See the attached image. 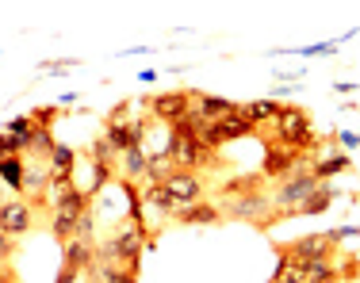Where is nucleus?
I'll return each instance as SVG.
<instances>
[{"label":"nucleus","instance_id":"f257e3e1","mask_svg":"<svg viewBox=\"0 0 360 283\" xmlns=\"http://www.w3.org/2000/svg\"><path fill=\"white\" fill-rule=\"evenodd\" d=\"M272 126H276V142L288 145V150H295V153H314L322 145L319 134H314V126H311V111L299 107V104L280 107V115Z\"/></svg>","mask_w":360,"mask_h":283},{"label":"nucleus","instance_id":"f03ea898","mask_svg":"<svg viewBox=\"0 0 360 283\" xmlns=\"http://www.w3.org/2000/svg\"><path fill=\"white\" fill-rule=\"evenodd\" d=\"M146 237H150V234H146L142 226H123V230H115L108 242L96 245V261H104V264H123V268L139 272V256L146 253Z\"/></svg>","mask_w":360,"mask_h":283},{"label":"nucleus","instance_id":"7ed1b4c3","mask_svg":"<svg viewBox=\"0 0 360 283\" xmlns=\"http://www.w3.org/2000/svg\"><path fill=\"white\" fill-rule=\"evenodd\" d=\"M165 153L176 169H184V173H200V169H207V165H219V150H207V145H200L195 138H184V134H173V131H169V138H165Z\"/></svg>","mask_w":360,"mask_h":283},{"label":"nucleus","instance_id":"20e7f679","mask_svg":"<svg viewBox=\"0 0 360 283\" xmlns=\"http://www.w3.org/2000/svg\"><path fill=\"white\" fill-rule=\"evenodd\" d=\"M84 211H92V199L73 187V192L65 195L54 211H50V234H54L58 242H70V237L77 234V218H81Z\"/></svg>","mask_w":360,"mask_h":283},{"label":"nucleus","instance_id":"39448f33","mask_svg":"<svg viewBox=\"0 0 360 283\" xmlns=\"http://www.w3.org/2000/svg\"><path fill=\"white\" fill-rule=\"evenodd\" d=\"M338 230H326V234H307V237H295V242L284 245V253L299 264H311V261H330L338 253Z\"/></svg>","mask_w":360,"mask_h":283},{"label":"nucleus","instance_id":"423d86ee","mask_svg":"<svg viewBox=\"0 0 360 283\" xmlns=\"http://www.w3.org/2000/svg\"><path fill=\"white\" fill-rule=\"evenodd\" d=\"M314 161H311V153H295V150H288V145H269L264 150V161H261V176L264 180H284V176H291L295 169H311Z\"/></svg>","mask_w":360,"mask_h":283},{"label":"nucleus","instance_id":"0eeeda50","mask_svg":"<svg viewBox=\"0 0 360 283\" xmlns=\"http://www.w3.org/2000/svg\"><path fill=\"white\" fill-rule=\"evenodd\" d=\"M188 111H192V88H173V92L150 96V115L158 119V123H165V126L180 123Z\"/></svg>","mask_w":360,"mask_h":283},{"label":"nucleus","instance_id":"6e6552de","mask_svg":"<svg viewBox=\"0 0 360 283\" xmlns=\"http://www.w3.org/2000/svg\"><path fill=\"white\" fill-rule=\"evenodd\" d=\"M161 187H165V195L173 199V207H192V203L203 199L200 173H184V169H176V173H169L165 180H161Z\"/></svg>","mask_w":360,"mask_h":283},{"label":"nucleus","instance_id":"1a4fd4ad","mask_svg":"<svg viewBox=\"0 0 360 283\" xmlns=\"http://www.w3.org/2000/svg\"><path fill=\"white\" fill-rule=\"evenodd\" d=\"M319 187V180L311 176V169H295L291 176H284V184L272 192V203H276L280 211H288V207H299V203L307 199V195Z\"/></svg>","mask_w":360,"mask_h":283},{"label":"nucleus","instance_id":"9d476101","mask_svg":"<svg viewBox=\"0 0 360 283\" xmlns=\"http://www.w3.org/2000/svg\"><path fill=\"white\" fill-rule=\"evenodd\" d=\"M35 226V211H31L27 199H4L0 203V230L8 237H20V234H31Z\"/></svg>","mask_w":360,"mask_h":283},{"label":"nucleus","instance_id":"9b49d317","mask_svg":"<svg viewBox=\"0 0 360 283\" xmlns=\"http://www.w3.org/2000/svg\"><path fill=\"white\" fill-rule=\"evenodd\" d=\"M264 211H272V199L264 192H257V195H238V199H226L222 203V218H250L261 226L269 214Z\"/></svg>","mask_w":360,"mask_h":283},{"label":"nucleus","instance_id":"f8f14e48","mask_svg":"<svg viewBox=\"0 0 360 283\" xmlns=\"http://www.w3.org/2000/svg\"><path fill=\"white\" fill-rule=\"evenodd\" d=\"M62 264L77 272H89L96 264V237H70V242H62Z\"/></svg>","mask_w":360,"mask_h":283},{"label":"nucleus","instance_id":"ddd939ff","mask_svg":"<svg viewBox=\"0 0 360 283\" xmlns=\"http://www.w3.org/2000/svg\"><path fill=\"white\" fill-rule=\"evenodd\" d=\"M173 222H180V226H219V222H222V207L200 199V203H192V207H176Z\"/></svg>","mask_w":360,"mask_h":283},{"label":"nucleus","instance_id":"4468645a","mask_svg":"<svg viewBox=\"0 0 360 283\" xmlns=\"http://www.w3.org/2000/svg\"><path fill=\"white\" fill-rule=\"evenodd\" d=\"M215 134H219V145H226V142H238V138H250V134H257V126L242 115V107H234L230 115L215 119Z\"/></svg>","mask_w":360,"mask_h":283},{"label":"nucleus","instance_id":"2eb2a0df","mask_svg":"<svg viewBox=\"0 0 360 283\" xmlns=\"http://www.w3.org/2000/svg\"><path fill=\"white\" fill-rule=\"evenodd\" d=\"M353 169V157H349L345 150H326V157H319L311 165V176L319 180V184H330V176H341Z\"/></svg>","mask_w":360,"mask_h":283},{"label":"nucleus","instance_id":"dca6fc26","mask_svg":"<svg viewBox=\"0 0 360 283\" xmlns=\"http://www.w3.org/2000/svg\"><path fill=\"white\" fill-rule=\"evenodd\" d=\"M46 184H50V165L46 161H27V169H23V195L27 199H42Z\"/></svg>","mask_w":360,"mask_h":283},{"label":"nucleus","instance_id":"f3484780","mask_svg":"<svg viewBox=\"0 0 360 283\" xmlns=\"http://www.w3.org/2000/svg\"><path fill=\"white\" fill-rule=\"evenodd\" d=\"M338 199H341V192H338L333 184H319V187H314V192L307 195L303 203H299L295 211H299V214H326V211H330Z\"/></svg>","mask_w":360,"mask_h":283},{"label":"nucleus","instance_id":"a211bd4d","mask_svg":"<svg viewBox=\"0 0 360 283\" xmlns=\"http://www.w3.org/2000/svg\"><path fill=\"white\" fill-rule=\"evenodd\" d=\"M280 107H284V100H276V96H264V100H250V104H242V115L250 119L253 126H261V123H276Z\"/></svg>","mask_w":360,"mask_h":283},{"label":"nucleus","instance_id":"6ab92c4d","mask_svg":"<svg viewBox=\"0 0 360 283\" xmlns=\"http://www.w3.org/2000/svg\"><path fill=\"white\" fill-rule=\"evenodd\" d=\"M104 138L111 142V150H115L119 157H123L127 150H139L134 138H131V119H108V123H104Z\"/></svg>","mask_w":360,"mask_h":283},{"label":"nucleus","instance_id":"aec40b11","mask_svg":"<svg viewBox=\"0 0 360 283\" xmlns=\"http://www.w3.org/2000/svg\"><path fill=\"white\" fill-rule=\"evenodd\" d=\"M192 107L200 111L203 119H211V123H215V119L230 115L238 104H234V100H222V96H203V92H192Z\"/></svg>","mask_w":360,"mask_h":283},{"label":"nucleus","instance_id":"412c9836","mask_svg":"<svg viewBox=\"0 0 360 283\" xmlns=\"http://www.w3.org/2000/svg\"><path fill=\"white\" fill-rule=\"evenodd\" d=\"M111 176H115V165H96V161H89V180L77 184V192H84L89 199H96V195L111 184Z\"/></svg>","mask_w":360,"mask_h":283},{"label":"nucleus","instance_id":"4be33fe9","mask_svg":"<svg viewBox=\"0 0 360 283\" xmlns=\"http://www.w3.org/2000/svg\"><path fill=\"white\" fill-rule=\"evenodd\" d=\"M46 165H50V176H54V180H73V169H77V150H73V145H62V142H58V150L50 153V161H46Z\"/></svg>","mask_w":360,"mask_h":283},{"label":"nucleus","instance_id":"5701e85b","mask_svg":"<svg viewBox=\"0 0 360 283\" xmlns=\"http://www.w3.org/2000/svg\"><path fill=\"white\" fill-rule=\"evenodd\" d=\"M264 187V176L253 173V176H230L226 184H222V195L226 199H238V195H257Z\"/></svg>","mask_w":360,"mask_h":283},{"label":"nucleus","instance_id":"b1692460","mask_svg":"<svg viewBox=\"0 0 360 283\" xmlns=\"http://www.w3.org/2000/svg\"><path fill=\"white\" fill-rule=\"evenodd\" d=\"M146 173H150V157H146V150H127L123 153V180L142 184Z\"/></svg>","mask_w":360,"mask_h":283},{"label":"nucleus","instance_id":"393cba45","mask_svg":"<svg viewBox=\"0 0 360 283\" xmlns=\"http://www.w3.org/2000/svg\"><path fill=\"white\" fill-rule=\"evenodd\" d=\"M23 169H27L23 157H4L0 161V180H4V187H12L15 195H23Z\"/></svg>","mask_w":360,"mask_h":283},{"label":"nucleus","instance_id":"a878e982","mask_svg":"<svg viewBox=\"0 0 360 283\" xmlns=\"http://www.w3.org/2000/svg\"><path fill=\"white\" fill-rule=\"evenodd\" d=\"M58 150V142H54V134L50 131H35L31 134V142H27V157L31 161H50V153Z\"/></svg>","mask_w":360,"mask_h":283},{"label":"nucleus","instance_id":"bb28decb","mask_svg":"<svg viewBox=\"0 0 360 283\" xmlns=\"http://www.w3.org/2000/svg\"><path fill=\"white\" fill-rule=\"evenodd\" d=\"M341 50V39H330V42H311V46H284L276 54H299V58H314V54H338Z\"/></svg>","mask_w":360,"mask_h":283},{"label":"nucleus","instance_id":"cd10ccee","mask_svg":"<svg viewBox=\"0 0 360 283\" xmlns=\"http://www.w3.org/2000/svg\"><path fill=\"white\" fill-rule=\"evenodd\" d=\"M39 126H35V119H31V111L27 115H15V119H8V126H4V134H12V138H23V142H31V134H35Z\"/></svg>","mask_w":360,"mask_h":283},{"label":"nucleus","instance_id":"c85d7f7f","mask_svg":"<svg viewBox=\"0 0 360 283\" xmlns=\"http://www.w3.org/2000/svg\"><path fill=\"white\" fill-rule=\"evenodd\" d=\"M89 161H96V165H115V161H119V153L111 150V142L104 138V134H100V138L92 142V150H89Z\"/></svg>","mask_w":360,"mask_h":283},{"label":"nucleus","instance_id":"c756f323","mask_svg":"<svg viewBox=\"0 0 360 283\" xmlns=\"http://www.w3.org/2000/svg\"><path fill=\"white\" fill-rule=\"evenodd\" d=\"M54 115H58V104H42L31 111V119H35V126L39 131H50V123H54Z\"/></svg>","mask_w":360,"mask_h":283},{"label":"nucleus","instance_id":"7c9ffc66","mask_svg":"<svg viewBox=\"0 0 360 283\" xmlns=\"http://www.w3.org/2000/svg\"><path fill=\"white\" fill-rule=\"evenodd\" d=\"M77 65H81V58H62V62H42L39 73H70Z\"/></svg>","mask_w":360,"mask_h":283},{"label":"nucleus","instance_id":"2f4dec72","mask_svg":"<svg viewBox=\"0 0 360 283\" xmlns=\"http://www.w3.org/2000/svg\"><path fill=\"white\" fill-rule=\"evenodd\" d=\"M92 234H96V214L84 211L81 218H77V234L73 237H92Z\"/></svg>","mask_w":360,"mask_h":283},{"label":"nucleus","instance_id":"473e14b6","mask_svg":"<svg viewBox=\"0 0 360 283\" xmlns=\"http://www.w3.org/2000/svg\"><path fill=\"white\" fill-rule=\"evenodd\" d=\"M104 283H139V272H131V268H123V264H115V268L108 272Z\"/></svg>","mask_w":360,"mask_h":283},{"label":"nucleus","instance_id":"72a5a7b5","mask_svg":"<svg viewBox=\"0 0 360 283\" xmlns=\"http://www.w3.org/2000/svg\"><path fill=\"white\" fill-rule=\"evenodd\" d=\"M12 256H15V242L4 234V230H0V264H8Z\"/></svg>","mask_w":360,"mask_h":283},{"label":"nucleus","instance_id":"f704fd0d","mask_svg":"<svg viewBox=\"0 0 360 283\" xmlns=\"http://www.w3.org/2000/svg\"><path fill=\"white\" fill-rule=\"evenodd\" d=\"M333 142H341L345 150H356V145H360V134H353V131H333Z\"/></svg>","mask_w":360,"mask_h":283},{"label":"nucleus","instance_id":"c9c22d12","mask_svg":"<svg viewBox=\"0 0 360 283\" xmlns=\"http://www.w3.org/2000/svg\"><path fill=\"white\" fill-rule=\"evenodd\" d=\"M81 276H84V272H77V268H65V264H62V272L54 276V283H81Z\"/></svg>","mask_w":360,"mask_h":283},{"label":"nucleus","instance_id":"e433bc0d","mask_svg":"<svg viewBox=\"0 0 360 283\" xmlns=\"http://www.w3.org/2000/svg\"><path fill=\"white\" fill-rule=\"evenodd\" d=\"M356 88H360V84H353V81H333V92H338V96H345V100L353 96Z\"/></svg>","mask_w":360,"mask_h":283},{"label":"nucleus","instance_id":"4c0bfd02","mask_svg":"<svg viewBox=\"0 0 360 283\" xmlns=\"http://www.w3.org/2000/svg\"><path fill=\"white\" fill-rule=\"evenodd\" d=\"M0 283H20L15 272H12V264H0Z\"/></svg>","mask_w":360,"mask_h":283},{"label":"nucleus","instance_id":"58836bf2","mask_svg":"<svg viewBox=\"0 0 360 283\" xmlns=\"http://www.w3.org/2000/svg\"><path fill=\"white\" fill-rule=\"evenodd\" d=\"M338 237L345 242V237H360V226H338Z\"/></svg>","mask_w":360,"mask_h":283},{"label":"nucleus","instance_id":"ea45409f","mask_svg":"<svg viewBox=\"0 0 360 283\" xmlns=\"http://www.w3.org/2000/svg\"><path fill=\"white\" fill-rule=\"evenodd\" d=\"M139 81H142V84H153V81H158V73H153V70H142Z\"/></svg>","mask_w":360,"mask_h":283}]
</instances>
